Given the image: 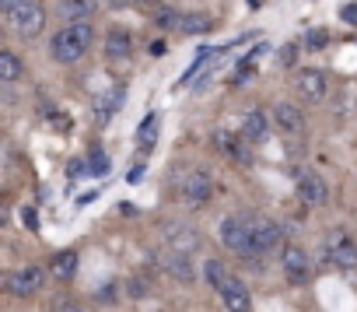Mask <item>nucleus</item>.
I'll return each mask as SVG.
<instances>
[{"label":"nucleus","mask_w":357,"mask_h":312,"mask_svg":"<svg viewBox=\"0 0 357 312\" xmlns=\"http://www.w3.org/2000/svg\"><path fill=\"white\" fill-rule=\"evenodd\" d=\"M91 39H95L91 25H88V22H77V25L60 29V32L50 39V53H53V60H60V64H74V60H81V57L88 53Z\"/></svg>","instance_id":"obj_1"},{"label":"nucleus","mask_w":357,"mask_h":312,"mask_svg":"<svg viewBox=\"0 0 357 312\" xmlns=\"http://www.w3.org/2000/svg\"><path fill=\"white\" fill-rule=\"evenodd\" d=\"M326 260L336 270H354L357 267V242L347 232H329V239H326Z\"/></svg>","instance_id":"obj_2"},{"label":"nucleus","mask_w":357,"mask_h":312,"mask_svg":"<svg viewBox=\"0 0 357 312\" xmlns=\"http://www.w3.org/2000/svg\"><path fill=\"white\" fill-rule=\"evenodd\" d=\"M218 232H221V242L228 249H235L242 256L252 253V221H245V218H225Z\"/></svg>","instance_id":"obj_3"},{"label":"nucleus","mask_w":357,"mask_h":312,"mask_svg":"<svg viewBox=\"0 0 357 312\" xmlns=\"http://www.w3.org/2000/svg\"><path fill=\"white\" fill-rule=\"evenodd\" d=\"M11 25H15V32H18V36L32 39V36H39V32H43V25H46V11L36 4V0H29L25 8H18V11L11 15Z\"/></svg>","instance_id":"obj_4"},{"label":"nucleus","mask_w":357,"mask_h":312,"mask_svg":"<svg viewBox=\"0 0 357 312\" xmlns=\"http://www.w3.org/2000/svg\"><path fill=\"white\" fill-rule=\"evenodd\" d=\"M294 190H298V197H301L305 207H322L326 204V179L319 172H298Z\"/></svg>","instance_id":"obj_5"},{"label":"nucleus","mask_w":357,"mask_h":312,"mask_svg":"<svg viewBox=\"0 0 357 312\" xmlns=\"http://www.w3.org/2000/svg\"><path fill=\"white\" fill-rule=\"evenodd\" d=\"M280 267H284L287 281H294V284H305L308 274H312V267H308V253H305L301 246H284V253H280Z\"/></svg>","instance_id":"obj_6"},{"label":"nucleus","mask_w":357,"mask_h":312,"mask_svg":"<svg viewBox=\"0 0 357 312\" xmlns=\"http://www.w3.org/2000/svg\"><path fill=\"white\" fill-rule=\"evenodd\" d=\"M43 281H46V274L39 267H22V270H15L8 277V291L18 295V298H29V295L43 291Z\"/></svg>","instance_id":"obj_7"},{"label":"nucleus","mask_w":357,"mask_h":312,"mask_svg":"<svg viewBox=\"0 0 357 312\" xmlns=\"http://www.w3.org/2000/svg\"><path fill=\"white\" fill-rule=\"evenodd\" d=\"M280 235H284V232H280V225H277V221H266V218L252 221V253H249V256H259V253L277 249Z\"/></svg>","instance_id":"obj_8"},{"label":"nucleus","mask_w":357,"mask_h":312,"mask_svg":"<svg viewBox=\"0 0 357 312\" xmlns=\"http://www.w3.org/2000/svg\"><path fill=\"white\" fill-rule=\"evenodd\" d=\"M183 200L190 207H204L211 200V176L207 172H190L183 183Z\"/></svg>","instance_id":"obj_9"},{"label":"nucleus","mask_w":357,"mask_h":312,"mask_svg":"<svg viewBox=\"0 0 357 312\" xmlns=\"http://www.w3.org/2000/svg\"><path fill=\"white\" fill-rule=\"evenodd\" d=\"M165 239H168L172 253H193V249L200 246L197 228H190V225H178V221H172V225L165 228Z\"/></svg>","instance_id":"obj_10"},{"label":"nucleus","mask_w":357,"mask_h":312,"mask_svg":"<svg viewBox=\"0 0 357 312\" xmlns=\"http://www.w3.org/2000/svg\"><path fill=\"white\" fill-rule=\"evenodd\" d=\"M294 88H298V95L305 102H322L326 98V77L319 70H301L298 81H294Z\"/></svg>","instance_id":"obj_11"},{"label":"nucleus","mask_w":357,"mask_h":312,"mask_svg":"<svg viewBox=\"0 0 357 312\" xmlns=\"http://www.w3.org/2000/svg\"><path fill=\"white\" fill-rule=\"evenodd\" d=\"M161 267H165V270H168L175 281H183V284H193V281H197V270H193L190 253H165Z\"/></svg>","instance_id":"obj_12"},{"label":"nucleus","mask_w":357,"mask_h":312,"mask_svg":"<svg viewBox=\"0 0 357 312\" xmlns=\"http://www.w3.org/2000/svg\"><path fill=\"white\" fill-rule=\"evenodd\" d=\"M221 298H225V309H228V312H249V302H252V298H249V288H245L242 281H235V277L225 284Z\"/></svg>","instance_id":"obj_13"},{"label":"nucleus","mask_w":357,"mask_h":312,"mask_svg":"<svg viewBox=\"0 0 357 312\" xmlns=\"http://www.w3.org/2000/svg\"><path fill=\"white\" fill-rule=\"evenodd\" d=\"M56 15H60L63 22H70V25H77V22H88V18L95 15V0H60Z\"/></svg>","instance_id":"obj_14"},{"label":"nucleus","mask_w":357,"mask_h":312,"mask_svg":"<svg viewBox=\"0 0 357 312\" xmlns=\"http://www.w3.org/2000/svg\"><path fill=\"white\" fill-rule=\"evenodd\" d=\"M119 105H123V88L102 91V95L95 98V119H98V126H105V123H109V116H112Z\"/></svg>","instance_id":"obj_15"},{"label":"nucleus","mask_w":357,"mask_h":312,"mask_svg":"<svg viewBox=\"0 0 357 312\" xmlns=\"http://www.w3.org/2000/svg\"><path fill=\"white\" fill-rule=\"evenodd\" d=\"M273 123H277L280 130H287V133H298V130H301V123H305V116H301V109H298V105L280 102V105L273 109Z\"/></svg>","instance_id":"obj_16"},{"label":"nucleus","mask_w":357,"mask_h":312,"mask_svg":"<svg viewBox=\"0 0 357 312\" xmlns=\"http://www.w3.org/2000/svg\"><path fill=\"white\" fill-rule=\"evenodd\" d=\"M266 133H270V116L259 112V109H252V112L242 119V137H245V140H263Z\"/></svg>","instance_id":"obj_17"},{"label":"nucleus","mask_w":357,"mask_h":312,"mask_svg":"<svg viewBox=\"0 0 357 312\" xmlns=\"http://www.w3.org/2000/svg\"><path fill=\"white\" fill-rule=\"evenodd\" d=\"M50 274H53L56 281H70V277L77 274V253H74V249L56 253V256L50 260Z\"/></svg>","instance_id":"obj_18"},{"label":"nucleus","mask_w":357,"mask_h":312,"mask_svg":"<svg viewBox=\"0 0 357 312\" xmlns=\"http://www.w3.org/2000/svg\"><path fill=\"white\" fill-rule=\"evenodd\" d=\"M154 144H158V112H147L144 123L137 126V147L147 154V151H154Z\"/></svg>","instance_id":"obj_19"},{"label":"nucleus","mask_w":357,"mask_h":312,"mask_svg":"<svg viewBox=\"0 0 357 312\" xmlns=\"http://www.w3.org/2000/svg\"><path fill=\"white\" fill-rule=\"evenodd\" d=\"M211 29H214V18L204 15V11H190V15H183V22H178V32H186V36H204Z\"/></svg>","instance_id":"obj_20"},{"label":"nucleus","mask_w":357,"mask_h":312,"mask_svg":"<svg viewBox=\"0 0 357 312\" xmlns=\"http://www.w3.org/2000/svg\"><path fill=\"white\" fill-rule=\"evenodd\" d=\"M130 50H133V43H130L126 32H109V39H105V57L109 60H126Z\"/></svg>","instance_id":"obj_21"},{"label":"nucleus","mask_w":357,"mask_h":312,"mask_svg":"<svg viewBox=\"0 0 357 312\" xmlns=\"http://www.w3.org/2000/svg\"><path fill=\"white\" fill-rule=\"evenodd\" d=\"M22 74H25L22 60L15 53H8V50H0V81H18Z\"/></svg>","instance_id":"obj_22"},{"label":"nucleus","mask_w":357,"mask_h":312,"mask_svg":"<svg viewBox=\"0 0 357 312\" xmlns=\"http://www.w3.org/2000/svg\"><path fill=\"white\" fill-rule=\"evenodd\" d=\"M204 267H207V281H211V288H214V291H225V284H228L231 277L225 274V267H221V260H207Z\"/></svg>","instance_id":"obj_23"},{"label":"nucleus","mask_w":357,"mask_h":312,"mask_svg":"<svg viewBox=\"0 0 357 312\" xmlns=\"http://www.w3.org/2000/svg\"><path fill=\"white\" fill-rule=\"evenodd\" d=\"M178 22H183V15H178V11H165V15H158V25H161L165 32H178Z\"/></svg>","instance_id":"obj_24"},{"label":"nucleus","mask_w":357,"mask_h":312,"mask_svg":"<svg viewBox=\"0 0 357 312\" xmlns=\"http://www.w3.org/2000/svg\"><path fill=\"white\" fill-rule=\"evenodd\" d=\"M326 39H329V32H326V29H312V32H308V50H322V46H326Z\"/></svg>","instance_id":"obj_25"},{"label":"nucleus","mask_w":357,"mask_h":312,"mask_svg":"<svg viewBox=\"0 0 357 312\" xmlns=\"http://www.w3.org/2000/svg\"><path fill=\"white\" fill-rule=\"evenodd\" d=\"M277 60H280V67H294V60H298V50H294V46H284V50L277 53Z\"/></svg>","instance_id":"obj_26"},{"label":"nucleus","mask_w":357,"mask_h":312,"mask_svg":"<svg viewBox=\"0 0 357 312\" xmlns=\"http://www.w3.org/2000/svg\"><path fill=\"white\" fill-rule=\"evenodd\" d=\"M91 169H95L98 176H105V172H109V158H105L102 151H95V154H91Z\"/></svg>","instance_id":"obj_27"},{"label":"nucleus","mask_w":357,"mask_h":312,"mask_svg":"<svg viewBox=\"0 0 357 312\" xmlns=\"http://www.w3.org/2000/svg\"><path fill=\"white\" fill-rule=\"evenodd\" d=\"M25 4H29V0H0V15L11 18V15H15L18 8H25Z\"/></svg>","instance_id":"obj_28"},{"label":"nucleus","mask_w":357,"mask_h":312,"mask_svg":"<svg viewBox=\"0 0 357 312\" xmlns=\"http://www.w3.org/2000/svg\"><path fill=\"white\" fill-rule=\"evenodd\" d=\"M350 112V91H340V119H347Z\"/></svg>","instance_id":"obj_29"},{"label":"nucleus","mask_w":357,"mask_h":312,"mask_svg":"<svg viewBox=\"0 0 357 312\" xmlns=\"http://www.w3.org/2000/svg\"><path fill=\"white\" fill-rule=\"evenodd\" d=\"M22 221H25L29 228H39V221H36V211H32V207H25V211H22Z\"/></svg>","instance_id":"obj_30"},{"label":"nucleus","mask_w":357,"mask_h":312,"mask_svg":"<svg viewBox=\"0 0 357 312\" xmlns=\"http://www.w3.org/2000/svg\"><path fill=\"white\" fill-rule=\"evenodd\" d=\"M130 295H133V298H144V295H147V291H144V281L133 277V281H130Z\"/></svg>","instance_id":"obj_31"},{"label":"nucleus","mask_w":357,"mask_h":312,"mask_svg":"<svg viewBox=\"0 0 357 312\" xmlns=\"http://www.w3.org/2000/svg\"><path fill=\"white\" fill-rule=\"evenodd\" d=\"M50 123H53L56 130H70V119H67V116H50Z\"/></svg>","instance_id":"obj_32"},{"label":"nucleus","mask_w":357,"mask_h":312,"mask_svg":"<svg viewBox=\"0 0 357 312\" xmlns=\"http://www.w3.org/2000/svg\"><path fill=\"white\" fill-rule=\"evenodd\" d=\"M140 179H144V165H137V169H130V176H126V183H133V186H137Z\"/></svg>","instance_id":"obj_33"},{"label":"nucleus","mask_w":357,"mask_h":312,"mask_svg":"<svg viewBox=\"0 0 357 312\" xmlns=\"http://www.w3.org/2000/svg\"><path fill=\"white\" fill-rule=\"evenodd\" d=\"M343 18H347V22H357V8L347 4V8H343Z\"/></svg>","instance_id":"obj_34"},{"label":"nucleus","mask_w":357,"mask_h":312,"mask_svg":"<svg viewBox=\"0 0 357 312\" xmlns=\"http://www.w3.org/2000/svg\"><path fill=\"white\" fill-rule=\"evenodd\" d=\"M140 4H165V0H140Z\"/></svg>","instance_id":"obj_35"},{"label":"nucleus","mask_w":357,"mask_h":312,"mask_svg":"<svg viewBox=\"0 0 357 312\" xmlns=\"http://www.w3.org/2000/svg\"><path fill=\"white\" fill-rule=\"evenodd\" d=\"M63 312H81V309H63Z\"/></svg>","instance_id":"obj_36"}]
</instances>
